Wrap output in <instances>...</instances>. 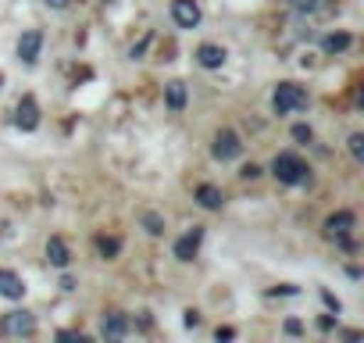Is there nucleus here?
<instances>
[{"label":"nucleus","instance_id":"obj_18","mask_svg":"<svg viewBox=\"0 0 364 343\" xmlns=\"http://www.w3.org/2000/svg\"><path fill=\"white\" fill-rule=\"evenodd\" d=\"M97 247H100V254H104V258L118 254V240H104V236H100V240H97Z\"/></svg>","mask_w":364,"mask_h":343},{"label":"nucleus","instance_id":"obj_24","mask_svg":"<svg viewBox=\"0 0 364 343\" xmlns=\"http://www.w3.org/2000/svg\"><path fill=\"white\" fill-rule=\"evenodd\" d=\"M47 4H50V8H58V11H61V8H68V4H72V0H47Z\"/></svg>","mask_w":364,"mask_h":343},{"label":"nucleus","instance_id":"obj_12","mask_svg":"<svg viewBox=\"0 0 364 343\" xmlns=\"http://www.w3.org/2000/svg\"><path fill=\"white\" fill-rule=\"evenodd\" d=\"M47 261L54 265V268H65L72 258H68V247H65V240L61 236H50L47 240Z\"/></svg>","mask_w":364,"mask_h":343},{"label":"nucleus","instance_id":"obj_14","mask_svg":"<svg viewBox=\"0 0 364 343\" xmlns=\"http://www.w3.org/2000/svg\"><path fill=\"white\" fill-rule=\"evenodd\" d=\"M168 107L171 111H182V107H186V86H182V83H168Z\"/></svg>","mask_w":364,"mask_h":343},{"label":"nucleus","instance_id":"obj_15","mask_svg":"<svg viewBox=\"0 0 364 343\" xmlns=\"http://www.w3.org/2000/svg\"><path fill=\"white\" fill-rule=\"evenodd\" d=\"M197 201H200L204 208H211V211L222 208V194H218L215 186H200V190H197Z\"/></svg>","mask_w":364,"mask_h":343},{"label":"nucleus","instance_id":"obj_10","mask_svg":"<svg viewBox=\"0 0 364 343\" xmlns=\"http://www.w3.org/2000/svg\"><path fill=\"white\" fill-rule=\"evenodd\" d=\"M0 297L22 300V297H26V283H22V275H15V272H8V268H0Z\"/></svg>","mask_w":364,"mask_h":343},{"label":"nucleus","instance_id":"obj_6","mask_svg":"<svg viewBox=\"0 0 364 343\" xmlns=\"http://www.w3.org/2000/svg\"><path fill=\"white\" fill-rule=\"evenodd\" d=\"M40 47H43V33H40V29H29V33H22V40H18V58H22L26 65H36Z\"/></svg>","mask_w":364,"mask_h":343},{"label":"nucleus","instance_id":"obj_23","mask_svg":"<svg viewBox=\"0 0 364 343\" xmlns=\"http://www.w3.org/2000/svg\"><path fill=\"white\" fill-rule=\"evenodd\" d=\"M58 336H61V339H79V343H86V336H82V332H58Z\"/></svg>","mask_w":364,"mask_h":343},{"label":"nucleus","instance_id":"obj_17","mask_svg":"<svg viewBox=\"0 0 364 343\" xmlns=\"http://www.w3.org/2000/svg\"><path fill=\"white\" fill-rule=\"evenodd\" d=\"M350 154H353V161H364V136L360 132L350 136Z\"/></svg>","mask_w":364,"mask_h":343},{"label":"nucleus","instance_id":"obj_16","mask_svg":"<svg viewBox=\"0 0 364 343\" xmlns=\"http://www.w3.org/2000/svg\"><path fill=\"white\" fill-rule=\"evenodd\" d=\"M350 47V36L346 33H336V36H325V51L336 54V51H346Z\"/></svg>","mask_w":364,"mask_h":343},{"label":"nucleus","instance_id":"obj_7","mask_svg":"<svg viewBox=\"0 0 364 343\" xmlns=\"http://www.w3.org/2000/svg\"><path fill=\"white\" fill-rule=\"evenodd\" d=\"M240 150H243V143H240V136L236 132H218L215 136V157L218 161H232V157H240Z\"/></svg>","mask_w":364,"mask_h":343},{"label":"nucleus","instance_id":"obj_9","mask_svg":"<svg viewBox=\"0 0 364 343\" xmlns=\"http://www.w3.org/2000/svg\"><path fill=\"white\" fill-rule=\"evenodd\" d=\"M100 336H104L107 343L125 339V336H129V318H125V315H107L104 325H100Z\"/></svg>","mask_w":364,"mask_h":343},{"label":"nucleus","instance_id":"obj_2","mask_svg":"<svg viewBox=\"0 0 364 343\" xmlns=\"http://www.w3.org/2000/svg\"><path fill=\"white\" fill-rule=\"evenodd\" d=\"M272 107H275V115L300 111V107H307V90L296 86V83H279V90H275V97H272Z\"/></svg>","mask_w":364,"mask_h":343},{"label":"nucleus","instance_id":"obj_20","mask_svg":"<svg viewBox=\"0 0 364 343\" xmlns=\"http://www.w3.org/2000/svg\"><path fill=\"white\" fill-rule=\"evenodd\" d=\"M146 229L157 236V233H161V218H157V215H146Z\"/></svg>","mask_w":364,"mask_h":343},{"label":"nucleus","instance_id":"obj_4","mask_svg":"<svg viewBox=\"0 0 364 343\" xmlns=\"http://www.w3.org/2000/svg\"><path fill=\"white\" fill-rule=\"evenodd\" d=\"M171 19L182 29H197L200 26V4H197V0H175V4H171Z\"/></svg>","mask_w":364,"mask_h":343},{"label":"nucleus","instance_id":"obj_21","mask_svg":"<svg viewBox=\"0 0 364 343\" xmlns=\"http://www.w3.org/2000/svg\"><path fill=\"white\" fill-rule=\"evenodd\" d=\"M243 176H247V179H257V176H261V168H257V164H247V168H243Z\"/></svg>","mask_w":364,"mask_h":343},{"label":"nucleus","instance_id":"obj_11","mask_svg":"<svg viewBox=\"0 0 364 343\" xmlns=\"http://www.w3.org/2000/svg\"><path fill=\"white\" fill-rule=\"evenodd\" d=\"M200 240H204V229H193V233H186V236H182V240L175 243V258H178V261H193V254H197Z\"/></svg>","mask_w":364,"mask_h":343},{"label":"nucleus","instance_id":"obj_13","mask_svg":"<svg viewBox=\"0 0 364 343\" xmlns=\"http://www.w3.org/2000/svg\"><path fill=\"white\" fill-rule=\"evenodd\" d=\"M197 61H200L204 68H222V65H225V51L215 47V43H204V47L197 51Z\"/></svg>","mask_w":364,"mask_h":343},{"label":"nucleus","instance_id":"obj_8","mask_svg":"<svg viewBox=\"0 0 364 343\" xmlns=\"http://www.w3.org/2000/svg\"><path fill=\"white\" fill-rule=\"evenodd\" d=\"M350 229H353V215H350V211H339V215H332V218L325 222V236H328V240H339V243H346Z\"/></svg>","mask_w":364,"mask_h":343},{"label":"nucleus","instance_id":"obj_3","mask_svg":"<svg viewBox=\"0 0 364 343\" xmlns=\"http://www.w3.org/2000/svg\"><path fill=\"white\" fill-rule=\"evenodd\" d=\"M36 332V318L29 311H11L0 318V336H33Z\"/></svg>","mask_w":364,"mask_h":343},{"label":"nucleus","instance_id":"obj_22","mask_svg":"<svg viewBox=\"0 0 364 343\" xmlns=\"http://www.w3.org/2000/svg\"><path fill=\"white\" fill-rule=\"evenodd\" d=\"M293 136H296V139H311V129H307V125H296Z\"/></svg>","mask_w":364,"mask_h":343},{"label":"nucleus","instance_id":"obj_1","mask_svg":"<svg viewBox=\"0 0 364 343\" xmlns=\"http://www.w3.org/2000/svg\"><path fill=\"white\" fill-rule=\"evenodd\" d=\"M272 172H275V179L286 183V186L307 183V164H304L296 154H279V157L272 161Z\"/></svg>","mask_w":364,"mask_h":343},{"label":"nucleus","instance_id":"obj_19","mask_svg":"<svg viewBox=\"0 0 364 343\" xmlns=\"http://www.w3.org/2000/svg\"><path fill=\"white\" fill-rule=\"evenodd\" d=\"M293 8H296V11H318L321 0H293Z\"/></svg>","mask_w":364,"mask_h":343},{"label":"nucleus","instance_id":"obj_5","mask_svg":"<svg viewBox=\"0 0 364 343\" xmlns=\"http://www.w3.org/2000/svg\"><path fill=\"white\" fill-rule=\"evenodd\" d=\"M15 125L26 129V132H33V129L40 125V107H36L33 97H22V100H18V107H15Z\"/></svg>","mask_w":364,"mask_h":343}]
</instances>
